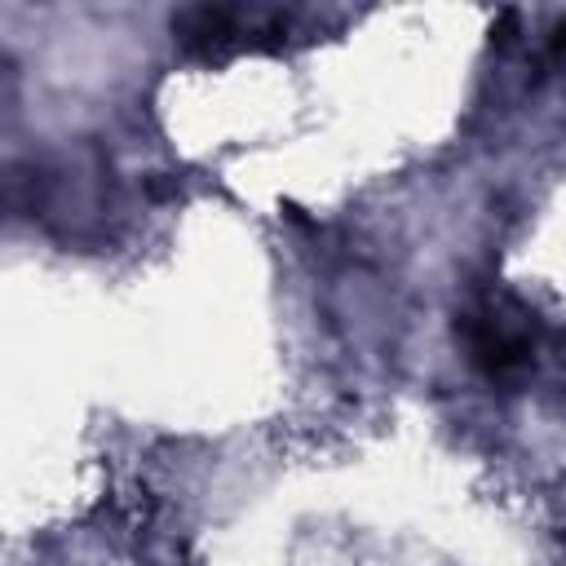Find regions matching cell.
<instances>
[{
  "label": "cell",
  "mask_w": 566,
  "mask_h": 566,
  "mask_svg": "<svg viewBox=\"0 0 566 566\" xmlns=\"http://www.w3.org/2000/svg\"><path fill=\"white\" fill-rule=\"evenodd\" d=\"M455 336L478 376L500 389L522 385L544 349V323L517 292H482L455 318Z\"/></svg>",
  "instance_id": "obj_1"
},
{
  "label": "cell",
  "mask_w": 566,
  "mask_h": 566,
  "mask_svg": "<svg viewBox=\"0 0 566 566\" xmlns=\"http://www.w3.org/2000/svg\"><path fill=\"white\" fill-rule=\"evenodd\" d=\"M296 13L283 9H230V4H195L172 13V40L195 62H226L252 44H279Z\"/></svg>",
  "instance_id": "obj_2"
}]
</instances>
